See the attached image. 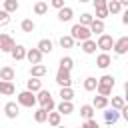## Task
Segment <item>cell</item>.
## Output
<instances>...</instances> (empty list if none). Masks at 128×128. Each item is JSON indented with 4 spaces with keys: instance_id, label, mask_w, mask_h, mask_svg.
I'll list each match as a JSON object with an SVG mask.
<instances>
[{
    "instance_id": "6da1fadb",
    "label": "cell",
    "mask_w": 128,
    "mask_h": 128,
    "mask_svg": "<svg viewBox=\"0 0 128 128\" xmlns=\"http://www.w3.org/2000/svg\"><path fill=\"white\" fill-rule=\"evenodd\" d=\"M114 84H116V78H114V76H110V74L100 76V78H98V86H96V94H98V96L108 98V96L112 94Z\"/></svg>"
},
{
    "instance_id": "7a4b0ae2",
    "label": "cell",
    "mask_w": 128,
    "mask_h": 128,
    "mask_svg": "<svg viewBox=\"0 0 128 128\" xmlns=\"http://www.w3.org/2000/svg\"><path fill=\"white\" fill-rule=\"evenodd\" d=\"M36 104H40V108L46 112H54V108H56V102H54L50 90H44V88L40 92H36Z\"/></svg>"
},
{
    "instance_id": "3957f363",
    "label": "cell",
    "mask_w": 128,
    "mask_h": 128,
    "mask_svg": "<svg viewBox=\"0 0 128 128\" xmlns=\"http://www.w3.org/2000/svg\"><path fill=\"white\" fill-rule=\"evenodd\" d=\"M68 36H70V38H72L74 42H80V44H82V42H86V40H90V36H92V34H90V30H88L86 26H80V24H74V26L70 28V34H68Z\"/></svg>"
},
{
    "instance_id": "277c9868",
    "label": "cell",
    "mask_w": 128,
    "mask_h": 128,
    "mask_svg": "<svg viewBox=\"0 0 128 128\" xmlns=\"http://www.w3.org/2000/svg\"><path fill=\"white\" fill-rule=\"evenodd\" d=\"M94 42H96V48H100L104 54H108V52L112 50V46H114V38H112L110 34H106V32H104V34H100Z\"/></svg>"
},
{
    "instance_id": "5b68a950",
    "label": "cell",
    "mask_w": 128,
    "mask_h": 128,
    "mask_svg": "<svg viewBox=\"0 0 128 128\" xmlns=\"http://www.w3.org/2000/svg\"><path fill=\"white\" fill-rule=\"evenodd\" d=\"M16 104H18V106L32 108V106H36V94H32V92L24 90V92H20V94L16 96Z\"/></svg>"
},
{
    "instance_id": "8992f818",
    "label": "cell",
    "mask_w": 128,
    "mask_h": 128,
    "mask_svg": "<svg viewBox=\"0 0 128 128\" xmlns=\"http://www.w3.org/2000/svg\"><path fill=\"white\" fill-rule=\"evenodd\" d=\"M14 46H16L14 38H12L10 34H4V32H0V52H4V54H10Z\"/></svg>"
},
{
    "instance_id": "52a82bcc",
    "label": "cell",
    "mask_w": 128,
    "mask_h": 128,
    "mask_svg": "<svg viewBox=\"0 0 128 128\" xmlns=\"http://www.w3.org/2000/svg\"><path fill=\"white\" fill-rule=\"evenodd\" d=\"M56 84L60 88H72V76H70V72L58 68V72H56Z\"/></svg>"
},
{
    "instance_id": "ba28073f",
    "label": "cell",
    "mask_w": 128,
    "mask_h": 128,
    "mask_svg": "<svg viewBox=\"0 0 128 128\" xmlns=\"http://www.w3.org/2000/svg\"><path fill=\"white\" fill-rule=\"evenodd\" d=\"M112 50H114L118 56H124V54L128 52V36H120L118 40H114Z\"/></svg>"
},
{
    "instance_id": "9c48e42d",
    "label": "cell",
    "mask_w": 128,
    "mask_h": 128,
    "mask_svg": "<svg viewBox=\"0 0 128 128\" xmlns=\"http://www.w3.org/2000/svg\"><path fill=\"white\" fill-rule=\"evenodd\" d=\"M36 50L44 56V54H50L52 50H54V42L50 40V38H42V40H38V44H36Z\"/></svg>"
},
{
    "instance_id": "30bf717a",
    "label": "cell",
    "mask_w": 128,
    "mask_h": 128,
    "mask_svg": "<svg viewBox=\"0 0 128 128\" xmlns=\"http://www.w3.org/2000/svg\"><path fill=\"white\" fill-rule=\"evenodd\" d=\"M4 114H6V118L16 120L18 114H20V106H18L16 102H6V104H4Z\"/></svg>"
},
{
    "instance_id": "8fae6325",
    "label": "cell",
    "mask_w": 128,
    "mask_h": 128,
    "mask_svg": "<svg viewBox=\"0 0 128 128\" xmlns=\"http://www.w3.org/2000/svg\"><path fill=\"white\" fill-rule=\"evenodd\" d=\"M26 60H28L32 66H36V64L42 62V54H40L36 48H26Z\"/></svg>"
},
{
    "instance_id": "7c38bea8",
    "label": "cell",
    "mask_w": 128,
    "mask_h": 128,
    "mask_svg": "<svg viewBox=\"0 0 128 128\" xmlns=\"http://www.w3.org/2000/svg\"><path fill=\"white\" fill-rule=\"evenodd\" d=\"M14 78H16V72H14L12 66H2L0 68V80L2 82H12Z\"/></svg>"
},
{
    "instance_id": "4fadbf2b",
    "label": "cell",
    "mask_w": 128,
    "mask_h": 128,
    "mask_svg": "<svg viewBox=\"0 0 128 128\" xmlns=\"http://www.w3.org/2000/svg\"><path fill=\"white\" fill-rule=\"evenodd\" d=\"M108 104H110V100H108V98H104V96H98V94H96L90 106H92L94 110H106V108H108Z\"/></svg>"
},
{
    "instance_id": "5bb4252c",
    "label": "cell",
    "mask_w": 128,
    "mask_h": 128,
    "mask_svg": "<svg viewBox=\"0 0 128 128\" xmlns=\"http://www.w3.org/2000/svg\"><path fill=\"white\" fill-rule=\"evenodd\" d=\"M110 64H112V58H110V54H104V52H100V54L96 56V66H98V68L106 70Z\"/></svg>"
},
{
    "instance_id": "9a60e30c",
    "label": "cell",
    "mask_w": 128,
    "mask_h": 128,
    "mask_svg": "<svg viewBox=\"0 0 128 128\" xmlns=\"http://www.w3.org/2000/svg\"><path fill=\"white\" fill-rule=\"evenodd\" d=\"M46 72H48V68L44 66V64H36V66H30V78H42V76H46Z\"/></svg>"
},
{
    "instance_id": "2e32d148",
    "label": "cell",
    "mask_w": 128,
    "mask_h": 128,
    "mask_svg": "<svg viewBox=\"0 0 128 128\" xmlns=\"http://www.w3.org/2000/svg\"><path fill=\"white\" fill-rule=\"evenodd\" d=\"M72 18H74V10L70 6H64L62 10H58V20L60 22H70Z\"/></svg>"
},
{
    "instance_id": "e0dca14e",
    "label": "cell",
    "mask_w": 128,
    "mask_h": 128,
    "mask_svg": "<svg viewBox=\"0 0 128 128\" xmlns=\"http://www.w3.org/2000/svg\"><path fill=\"white\" fill-rule=\"evenodd\" d=\"M88 30H90V34H96V36H100V34H104L106 26H104V22H102V20H92V24L88 26Z\"/></svg>"
},
{
    "instance_id": "ac0fdd59",
    "label": "cell",
    "mask_w": 128,
    "mask_h": 128,
    "mask_svg": "<svg viewBox=\"0 0 128 128\" xmlns=\"http://www.w3.org/2000/svg\"><path fill=\"white\" fill-rule=\"evenodd\" d=\"M10 56H12L16 62H20V60H24V58H26V48H24L22 44H16V46L12 48V52H10Z\"/></svg>"
},
{
    "instance_id": "d6986e66",
    "label": "cell",
    "mask_w": 128,
    "mask_h": 128,
    "mask_svg": "<svg viewBox=\"0 0 128 128\" xmlns=\"http://www.w3.org/2000/svg\"><path fill=\"white\" fill-rule=\"evenodd\" d=\"M26 90L32 92V94L40 92V90H42V80H38V78H30V80L26 82Z\"/></svg>"
},
{
    "instance_id": "ffe728a7",
    "label": "cell",
    "mask_w": 128,
    "mask_h": 128,
    "mask_svg": "<svg viewBox=\"0 0 128 128\" xmlns=\"http://www.w3.org/2000/svg\"><path fill=\"white\" fill-rule=\"evenodd\" d=\"M14 92H16L14 82H2V80H0V94H2V96H12Z\"/></svg>"
},
{
    "instance_id": "44dd1931",
    "label": "cell",
    "mask_w": 128,
    "mask_h": 128,
    "mask_svg": "<svg viewBox=\"0 0 128 128\" xmlns=\"http://www.w3.org/2000/svg\"><path fill=\"white\" fill-rule=\"evenodd\" d=\"M58 68H60V70H66V72H70V70L74 68V60H72V56H62V58H60V62H58Z\"/></svg>"
},
{
    "instance_id": "7402d4cb",
    "label": "cell",
    "mask_w": 128,
    "mask_h": 128,
    "mask_svg": "<svg viewBox=\"0 0 128 128\" xmlns=\"http://www.w3.org/2000/svg\"><path fill=\"white\" fill-rule=\"evenodd\" d=\"M118 120H120V112L106 108V112H104V122H106V124H116Z\"/></svg>"
},
{
    "instance_id": "603a6c76",
    "label": "cell",
    "mask_w": 128,
    "mask_h": 128,
    "mask_svg": "<svg viewBox=\"0 0 128 128\" xmlns=\"http://www.w3.org/2000/svg\"><path fill=\"white\" fill-rule=\"evenodd\" d=\"M84 90L86 92H96V86H98V78H94V76H88V78H84Z\"/></svg>"
},
{
    "instance_id": "cb8c5ba5",
    "label": "cell",
    "mask_w": 128,
    "mask_h": 128,
    "mask_svg": "<svg viewBox=\"0 0 128 128\" xmlns=\"http://www.w3.org/2000/svg\"><path fill=\"white\" fill-rule=\"evenodd\" d=\"M56 112L62 116V114H72L74 112V104L72 102H60L58 106H56Z\"/></svg>"
},
{
    "instance_id": "d4e9b609",
    "label": "cell",
    "mask_w": 128,
    "mask_h": 128,
    "mask_svg": "<svg viewBox=\"0 0 128 128\" xmlns=\"http://www.w3.org/2000/svg\"><path fill=\"white\" fill-rule=\"evenodd\" d=\"M94 112H96V110H94L90 104H82V106H80V116H82L84 120H92V118H94Z\"/></svg>"
},
{
    "instance_id": "484cf974",
    "label": "cell",
    "mask_w": 128,
    "mask_h": 128,
    "mask_svg": "<svg viewBox=\"0 0 128 128\" xmlns=\"http://www.w3.org/2000/svg\"><path fill=\"white\" fill-rule=\"evenodd\" d=\"M46 122H48L52 128H58V126H60V122H62V116H60L58 112H48V118H46Z\"/></svg>"
},
{
    "instance_id": "4316f807",
    "label": "cell",
    "mask_w": 128,
    "mask_h": 128,
    "mask_svg": "<svg viewBox=\"0 0 128 128\" xmlns=\"http://www.w3.org/2000/svg\"><path fill=\"white\" fill-rule=\"evenodd\" d=\"M106 10H108V14H118L122 10V6L118 0H106Z\"/></svg>"
},
{
    "instance_id": "83f0119b",
    "label": "cell",
    "mask_w": 128,
    "mask_h": 128,
    "mask_svg": "<svg viewBox=\"0 0 128 128\" xmlns=\"http://www.w3.org/2000/svg\"><path fill=\"white\" fill-rule=\"evenodd\" d=\"M80 48H82V52H84V54H94V52H96V42L90 38V40L82 42V44H80Z\"/></svg>"
},
{
    "instance_id": "f1b7e54d",
    "label": "cell",
    "mask_w": 128,
    "mask_h": 128,
    "mask_svg": "<svg viewBox=\"0 0 128 128\" xmlns=\"http://www.w3.org/2000/svg\"><path fill=\"white\" fill-rule=\"evenodd\" d=\"M60 102H72V98H74V90L72 88H60Z\"/></svg>"
},
{
    "instance_id": "f546056e",
    "label": "cell",
    "mask_w": 128,
    "mask_h": 128,
    "mask_svg": "<svg viewBox=\"0 0 128 128\" xmlns=\"http://www.w3.org/2000/svg\"><path fill=\"white\" fill-rule=\"evenodd\" d=\"M20 8V4H18V0H4V12H8V14H12V12H16Z\"/></svg>"
},
{
    "instance_id": "4dcf8cb0",
    "label": "cell",
    "mask_w": 128,
    "mask_h": 128,
    "mask_svg": "<svg viewBox=\"0 0 128 128\" xmlns=\"http://www.w3.org/2000/svg\"><path fill=\"white\" fill-rule=\"evenodd\" d=\"M32 10H34V14H36V16H44V14L48 12V2H42V0H40V2H36V4H34V8H32Z\"/></svg>"
},
{
    "instance_id": "1f68e13d",
    "label": "cell",
    "mask_w": 128,
    "mask_h": 128,
    "mask_svg": "<svg viewBox=\"0 0 128 128\" xmlns=\"http://www.w3.org/2000/svg\"><path fill=\"white\" fill-rule=\"evenodd\" d=\"M124 106H126V100H124V96H112V110L120 112Z\"/></svg>"
},
{
    "instance_id": "d6a6232c",
    "label": "cell",
    "mask_w": 128,
    "mask_h": 128,
    "mask_svg": "<svg viewBox=\"0 0 128 128\" xmlns=\"http://www.w3.org/2000/svg\"><path fill=\"white\" fill-rule=\"evenodd\" d=\"M20 28H22V32H34L36 24H34V20H30V18H24V20L20 22Z\"/></svg>"
},
{
    "instance_id": "836d02e7",
    "label": "cell",
    "mask_w": 128,
    "mask_h": 128,
    "mask_svg": "<svg viewBox=\"0 0 128 128\" xmlns=\"http://www.w3.org/2000/svg\"><path fill=\"white\" fill-rule=\"evenodd\" d=\"M46 118H48V112H46V110L38 108V110L34 112V120H36L38 124H44V122H46Z\"/></svg>"
},
{
    "instance_id": "e575fe53",
    "label": "cell",
    "mask_w": 128,
    "mask_h": 128,
    "mask_svg": "<svg viewBox=\"0 0 128 128\" xmlns=\"http://www.w3.org/2000/svg\"><path fill=\"white\" fill-rule=\"evenodd\" d=\"M92 20H94V16H92V14H88V12H84V14H80V22H78V24L88 28V26L92 24Z\"/></svg>"
},
{
    "instance_id": "d590c367",
    "label": "cell",
    "mask_w": 128,
    "mask_h": 128,
    "mask_svg": "<svg viewBox=\"0 0 128 128\" xmlns=\"http://www.w3.org/2000/svg\"><path fill=\"white\" fill-rule=\"evenodd\" d=\"M58 44H60L62 48H74V40H72L70 36H60Z\"/></svg>"
},
{
    "instance_id": "8d00e7d4",
    "label": "cell",
    "mask_w": 128,
    "mask_h": 128,
    "mask_svg": "<svg viewBox=\"0 0 128 128\" xmlns=\"http://www.w3.org/2000/svg\"><path fill=\"white\" fill-rule=\"evenodd\" d=\"M6 24H10V14L0 10V26H6Z\"/></svg>"
},
{
    "instance_id": "74e56055",
    "label": "cell",
    "mask_w": 128,
    "mask_h": 128,
    "mask_svg": "<svg viewBox=\"0 0 128 128\" xmlns=\"http://www.w3.org/2000/svg\"><path fill=\"white\" fill-rule=\"evenodd\" d=\"M80 128H100V124L92 118V120H84V124H82Z\"/></svg>"
},
{
    "instance_id": "f35d334b",
    "label": "cell",
    "mask_w": 128,
    "mask_h": 128,
    "mask_svg": "<svg viewBox=\"0 0 128 128\" xmlns=\"http://www.w3.org/2000/svg\"><path fill=\"white\" fill-rule=\"evenodd\" d=\"M50 6H52V8H56V10H62V8H64V0H52V2H50Z\"/></svg>"
},
{
    "instance_id": "ab89813d",
    "label": "cell",
    "mask_w": 128,
    "mask_h": 128,
    "mask_svg": "<svg viewBox=\"0 0 128 128\" xmlns=\"http://www.w3.org/2000/svg\"><path fill=\"white\" fill-rule=\"evenodd\" d=\"M94 8H106V0H94Z\"/></svg>"
},
{
    "instance_id": "60d3db41",
    "label": "cell",
    "mask_w": 128,
    "mask_h": 128,
    "mask_svg": "<svg viewBox=\"0 0 128 128\" xmlns=\"http://www.w3.org/2000/svg\"><path fill=\"white\" fill-rule=\"evenodd\" d=\"M122 24H128V10H126L124 16H122Z\"/></svg>"
},
{
    "instance_id": "b9f144b4",
    "label": "cell",
    "mask_w": 128,
    "mask_h": 128,
    "mask_svg": "<svg viewBox=\"0 0 128 128\" xmlns=\"http://www.w3.org/2000/svg\"><path fill=\"white\" fill-rule=\"evenodd\" d=\"M58 128H64V126H58Z\"/></svg>"
},
{
    "instance_id": "7bdbcfd3",
    "label": "cell",
    "mask_w": 128,
    "mask_h": 128,
    "mask_svg": "<svg viewBox=\"0 0 128 128\" xmlns=\"http://www.w3.org/2000/svg\"><path fill=\"white\" fill-rule=\"evenodd\" d=\"M78 128H80V126H78Z\"/></svg>"
}]
</instances>
